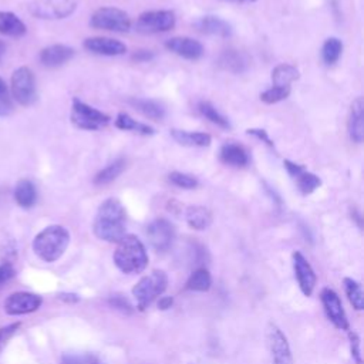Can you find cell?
I'll return each mask as SVG.
<instances>
[{
    "label": "cell",
    "mask_w": 364,
    "mask_h": 364,
    "mask_svg": "<svg viewBox=\"0 0 364 364\" xmlns=\"http://www.w3.org/2000/svg\"><path fill=\"white\" fill-rule=\"evenodd\" d=\"M125 222L127 213L124 205L115 198H108L98 206L92 230L98 239L118 243L127 235Z\"/></svg>",
    "instance_id": "6da1fadb"
},
{
    "label": "cell",
    "mask_w": 364,
    "mask_h": 364,
    "mask_svg": "<svg viewBox=\"0 0 364 364\" xmlns=\"http://www.w3.org/2000/svg\"><path fill=\"white\" fill-rule=\"evenodd\" d=\"M115 266L127 274H136L148 266V253L144 243L134 235H125L114 252Z\"/></svg>",
    "instance_id": "7a4b0ae2"
},
{
    "label": "cell",
    "mask_w": 364,
    "mask_h": 364,
    "mask_svg": "<svg viewBox=\"0 0 364 364\" xmlns=\"http://www.w3.org/2000/svg\"><path fill=\"white\" fill-rule=\"evenodd\" d=\"M70 232L61 225H51L43 229L33 240V250L41 260L51 263L58 260L67 250Z\"/></svg>",
    "instance_id": "3957f363"
},
{
    "label": "cell",
    "mask_w": 364,
    "mask_h": 364,
    "mask_svg": "<svg viewBox=\"0 0 364 364\" xmlns=\"http://www.w3.org/2000/svg\"><path fill=\"white\" fill-rule=\"evenodd\" d=\"M168 287V276L164 270H152L144 276L132 289V296L139 310H145Z\"/></svg>",
    "instance_id": "277c9868"
},
{
    "label": "cell",
    "mask_w": 364,
    "mask_h": 364,
    "mask_svg": "<svg viewBox=\"0 0 364 364\" xmlns=\"http://www.w3.org/2000/svg\"><path fill=\"white\" fill-rule=\"evenodd\" d=\"M70 118H71V122L77 128L85 129V131L101 129V128L107 127L109 122V117L107 114L82 102L78 98L73 100Z\"/></svg>",
    "instance_id": "5b68a950"
},
{
    "label": "cell",
    "mask_w": 364,
    "mask_h": 364,
    "mask_svg": "<svg viewBox=\"0 0 364 364\" xmlns=\"http://www.w3.org/2000/svg\"><path fill=\"white\" fill-rule=\"evenodd\" d=\"M11 97L23 107H28L37 100L36 78L28 67H18L10 80Z\"/></svg>",
    "instance_id": "8992f818"
},
{
    "label": "cell",
    "mask_w": 364,
    "mask_h": 364,
    "mask_svg": "<svg viewBox=\"0 0 364 364\" xmlns=\"http://www.w3.org/2000/svg\"><path fill=\"white\" fill-rule=\"evenodd\" d=\"M90 24L94 28L125 33L131 28V18L129 16L117 7H100L97 9L91 18Z\"/></svg>",
    "instance_id": "52a82bcc"
},
{
    "label": "cell",
    "mask_w": 364,
    "mask_h": 364,
    "mask_svg": "<svg viewBox=\"0 0 364 364\" xmlns=\"http://www.w3.org/2000/svg\"><path fill=\"white\" fill-rule=\"evenodd\" d=\"M28 11L41 20H60L71 16L77 9L75 0H33Z\"/></svg>",
    "instance_id": "ba28073f"
},
{
    "label": "cell",
    "mask_w": 364,
    "mask_h": 364,
    "mask_svg": "<svg viewBox=\"0 0 364 364\" xmlns=\"http://www.w3.org/2000/svg\"><path fill=\"white\" fill-rule=\"evenodd\" d=\"M176 17L171 10H149L138 16L135 21V28L144 34L164 33L175 27Z\"/></svg>",
    "instance_id": "9c48e42d"
},
{
    "label": "cell",
    "mask_w": 364,
    "mask_h": 364,
    "mask_svg": "<svg viewBox=\"0 0 364 364\" xmlns=\"http://www.w3.org/2000/svg\"><path fill=\"white\" fill-rule=\"evenodd\" d=\"M146 237L149 245L156 252H165L173 245L176 237V230H175V226L168 219L158 218V219H154L146 226Z\"/></svg>",
    "instance_id": "30bf717a"
},
{
    "label": "cell",
    "mask_w": 364,
    "mask_h": 364,
    "mask_svg": "<svg viewBox=\"0 0 364 364\" xmlns=\"http://www.w3.org/2000/svg\"><path fill=\"white\" fill-rule=\"evenodd\" d=\"M267 347L270 351L273 364H293V355L290 350V344L284 333L276 326L273 321L269 323L267 331Z\"/></svg>",
    "instance_id": "8fae6325"
},
{
    "label": "cell",
    "mask_w": 364,
    "mask_h": 364,
    "mask_svg": "<svg viewBox=\"0 0 364 364\" xmlns=\"http://www.w3.org/2000/svg\"><path fill=\"white\" fill-rule=\"evenodd\" d=\"M43 303L41 296L30 291H17L4 301V311L10 316H20L36 311Z\"/></svg>",
    "instance_id": "7c38bea8"
},
{
    "label": "cell",
    "mask_w": 364,
    "mask_h": 364,
    "mask_svg": "<svg viewBox=\"0 0 364 364\" xmlns=\"http://www.w3.org/2000/svg\"><path fill=\"white\" fill-rule=\"evenodd\" d=\"M321 303H323V309L324 313L327 316V318L340 330H348V320L346 316V311L343 309L341 300L338 297V294L330 289L326 287L321 291Z\"/></svg>",
    "instance_id": "4fadbf2b"
},
{
    "label": "cell",
    "mask_w": 364,
    "mask_h": 364,
    "mask_svg": "<svg viewBox=\"0 0 364 364\" xmlns=\"http://www.w3.org/2000/svg\"><path fill=\"white\" fill-rule=\"evenodd\" d=\"M284 168L287 171V173L290 175V178L293 179V182L296 183L297 189L303 193V195H310L311 192H314L320 185H321V179L309 172L303 165L291 162L289 159L284 161Z\"/></svg>",
    "instance_id": "5bb4252c"
},
{
    "label": "cell",
    "mask_w": 364,
    "mask_h": 364,
    "mask_svg": "<svg viewBox=\"0 0 364 364\" xmlns=\"http://www.w3.org/2000/svg\"><path fill=\"white\" fill-rule=\"evenodd\" d=\"M291 259H293L294 276L297 279L301 293L304 296H311L314 286H316V273H314L313 267L310 266L309 260L300 252H294Z\"/></svg>",
    "instance_id": "9a60e30c"
},
{
    "label": "cell",
    "mask_w": 364,
    "mask_h": 364,
    "mask_svg": "<svg viewBox=\"0 0 364 364\" xmlns=\"http://www.w3.org/2000/svg\"><path fill=\"white\" fill-rule=\"evenodd\" d=\"M84 48L90 53L98 54V55H122L127 53V46L115 38L111 37H88L84 40Z\"/></svg>",
    "instance_id": "2e32d148"
},
{
    "label": "cell",
    "mask_w": 364,
    "mask_h": 364,
    "mask_svg": "<svg viewBox=\"0 0 364 364\" xmlns=\"http://www.w3.org/2000/svg\"><path fill=\"white\" fill-rule=\"evenodd\" d=\"M165 47L173 54L186 60H199L203 55V46L191 37H172L166 40Z\"/></svg>",
    "instance_id": "e0dca14e"
},
{
    "label": "cell",
    "mask_w": 364,
    "mask_h": 364,
    "mask_svg": "<svg viewBox=\"0 0 364 364\" xmlns=\"http://www.w3.org/2000/svg\"><path fill=\"white\" fill-rule=\"evenodd\" d=\"M364 102L361 97H357L350 107L347 119V132L353 142L361 144L364 138Z\"/></svg>",
    "instance_id": "ac0fdd59"
},
{
    "label": "cell",
    "mask_w": 364,
    "mask_h": 364,
    "mask_svg": "<svg viewBox=\"0 0 364 364\" xmlns=\"http://www.w3.org/2000/svg\"><path fill=\"white\" fill-rule=\"evenodd\" d=\"M74 57V48L64 44H53L41 50L40 61L48 68L60 67Z\"/></svg>",
    "instance_id": "d6986e66"
},
{
    "label": "cell",
    "mask_w": 364,
    "mask_h": 364,
    "mask_svg": "<svg viewBox=\"0 0 364 364\" xmlns=\"http://www.w3.org/2000/svg\"><path fill=\"white\" fill-rule=\"evenodd\" d=\"M193 26L198 31L203 34L218 36V37H229L232 34V26L225 21L223 18H219L216 16H203L198 18Z\"/></svg>",
    "instance_id": "ffe728a7"
},
{
    "label": "cell",
    "mask_w": 364,
    "mask_h": 364,
    "mask_svg": "<svg viewBox=\"0 0 364 364\" xmlns=\"http://www.w3.org/2000/svg\"><path fill=\"white\" fill-rule=\"evenodd\" d=\"M219 159L225 165L242 168L249 164V154L240 144L236 142H226L220 146Z\"/></svg>",
    "instance_id": "44dd1931"
},
{
    "label": "cell",
    "mask_w": 364,
    "mask_h": 364,
    "mask_svg": "<svg viewBox=\"0 0 364 364\" xmlns=\"http://www.w3.org/2000/svg\"><path fill=\"white\" fill-rule=\"evenodd\" d=\"M14 200L23 209H30L37 202V189L30 179H20L14 186Z\"/></svg>",
    "instance_id": "7402d4cb"
},
{
    "label": "cell",
    "mask_w": 364,
    "mask_h": 364,
    "mask_svg": "<svg viewBox=\"0 0 364 364\" xmlns=\"http://www.w3.org/2000/svg\"><path fill=\"white\" fill-rule=\"evenodd\" d=\"M219 65L230 73H243L249 65V58L239 50H226L219 57Z\"/></svg>",
    "instance_id": "603a6c76"
},
{
    "label": "cell",
    "mask_w": 364,
    "mask_h": 364,
    "mask_svg": "<svg viewBox=\"0 0 364 364\" xmlns=\"http://www.w3.org/2000/svg\"><path fill=\"white\" fill-rule=\"evenodd\" d=\"M185 219H186V223L189 225V228H192L195 230H205L212 223V213L208 208L195 205V206L186 208Z\"/></svg>",
    "instance_id": "cb8c5ba5"
},
{
    "label": "cell",
    "mask_w": 364,
    "mask_h": 364,
    "mask_svg": "<svg viewBox=\"0 0 364 364\" xmlns=\"http://www.w3.org/2000/svg\"><path fill=\"white\" fill-rule=\"evenodd\" d=\"M27 31L26 24L11 11H0V34L21 37Z\"/></svg>",
    "instance_id": "d4e9b609"
},
{
    "label": "cell",
    "mask_w": 364,
    "mask_h": 364,
    "mask_svg": "<svg viewBox=\"0 0 364 364\" xmlns=\"http://www.w3.org/2000/svg\"><path fill=\"white\" fill-rule=\"evenodd\" d=\"M172 138L183 145V146H209L210 145V135L205 132H189L183 129H172Z\"/></svg>",
    "instance_id": "484cf974"
},
{
    "label": "cell",
    "mask_w": 364,
    "mask_h": 364,
    "mask_svg": "<svg viewBox=\"0 0 364 364\" xmlns=\"http://www.w3.org/2000/svg\"><path fill=\"white\" fill-rule=\"evenodd\" d=\"M128 102L141 114H144L145 117L159 121L165 117V108L154 100H146V98H129Z\"/></svg>",
    "instance_id": "4316f807"
},
{
    "label": "cell",
    "mask_w": 364,
    "mask_h": 364,
    "mask_svg": "<svg viewBox=\"0 0 364 364\" xmlns=\"http://www.w3.org/2000/svg\"><path fill=\"white\" fill-rule=\"evenodd\" d=\"M115 127L118 129H122V131H131V132H135V134H139V135H154L155 134V129L144 122H139L136 119H134L131 115L125 114V112H119L115 118Z\"/></svg>",
    "instance_id": "83f0119b"
},
{
    "label": "cell",
    "mask_w": 364,
    "mask_h": 364,
    "mask_svg": "<svg viewBox=\"0 0 364 364\" xmlns=\"http://www.w3.org/2000/svg\"><path fill=\"white\" fill-rule=\"evenodd\" d=\"M127 162L124 158H118L114 162H111L109 165H107L104 169H101L95 176H94V183L97 186H102V185H108L112 181H115L125 169Z\"/></svg>",
    "instance_id": "f1b7e54d"
},
{
    "label": "cell",
    "mask_w": 364,
    "mask_h": 364,
    "mask_svg": "<svg viewBox=\"0 0 364 364\" xmlns=\"http://www.w3.org/2000/svg\"><path fill=\"white\" fill-rule=\"evenodd\" d=\"M300 77L299 70L291 64H279L272 71V81L273 85L279 87H290L293 81H296Z\"/></svg>",
    "instance_id": "f546056e"
},
{
    "label": "cell",
    "mask_w": 364,
    "mask_h": 364,
    "mask_svg": "<svg viewBox=\"0 0 364 364\" xmlns=\"http://www.w3.org/2000/svg\"><path fill=\"white\" fill-rule=\"evenodd\" d=\"M212 284V276L210 273L200 267L196 269L188 279L186 282V289L192 290V291H208L210 289Z\"/></svg>",
    "instance_id": "4dcf8cb0"
},
{
    "label": "cell",
    "mask_w": 364,
    "mask_h": 364,
    "mask_svg": "<svg viewBox=\"0 0 364 364\" xmlns=\"http://www.w3.org/2000/svg\"><path fill=\"white\" fill-rule=\"evenodd\" d=\"M343 283H344L346 294H347L350 303L353 304V307L355 310H363L364 309V293H363L361 284L351 277H344Z\"/></svg>",
    "instance_id": "1f68e13d"
},
{
    "label": "cell",
    "mask_w": 364,
    "mask_h": 364,
    "mask_svg": "<svg viewBox=\"0 0 364 364\" xmlns=\"http://www.w3.org/2000/svg\"><path fill=\"white\" fill-rule=\"evenodd\" d=\"M341 51H343L341 40H338L337 37H330L324 41L321 47V58L327 65H331L340 58Z\"/></svg>",
    "instance_id": "d6a6232c"
},
{
    "label": "cell",
    "mask_w": 364,
    "mask_h": 364,
    "mask_svg": "<svg viewBox=\"0 0 364 364\" xmlns=\"http://www.w3.org/2000/svg\"><path fill=\"white\" fill-rule=\"evenodd\" d=\"M198 111L206 118V119H209L212 124H215V125H218V127H220V128H229L230 127V124H229V121H228V118L226 117H223L210 102H208V101H200L199 104H198Z\"/></svg>",
    "instance_id": "836d02e7"
},
{
    "label": "cell",
    "mask_w": 364,
    "mask_h": 364,
    "mask_svg": "<svg viewBox=\"0 0 364 364\" xmlns=\"http://www.w3.org/2000/svg\"><path fill=\"white\" fill-rule=\"evenodd\" d=\"M291 91V87H279V85H272L270 88H267L266 91H263L260 94V100L264 104H276L280 102L283 100H286L289 97Z\"/></svg>",
    "instance_id": "e575fe53"
},
{
    "label": "cell",
    "mask_w": 364,
    "mask_h": 364,
    "mask_svg": "<svg viewBox=\"0 0 364 364\" xmlns=\"http://www.w3.org/2000/svg\"><path fill=\"white\" fill-rule=\"evenodd\" d=\"M168 179L172 185L178 186V188H182V189H195L199 182L195 176L189 175V173H183V172H178V171H173L168 175Z\"/></svg>",
    "instance_id": "d590c367"
},
{
    "label": "cell",
    "mask_w": 364,
    "mask_h": 364,
    "mask_svg": "<svg viewBox=\"0 0 364 364\" xmlns=\"http://www.w3.org/2000/svg\"><path fill=\"white\" fill-rule=\"evenodd\" d=\"M13 100L6 81L0 77V117H9L13 112Z\"/></svg>",
    "instance_id": "8d00e7d4"
},
{
    "label": "cell",
    "mask_w": 364,
    "mask_h": 364,
    "mask_svg": "<svg viewBox=\"0 0 364 364\" xmlns=\"http://www.w3.org/2000/svg\"><path fill=\"white\" fill-rule=\"evenodd\" d=\"M60 364H102V361L94 354L81 353V354H65L61 358Z\"/></svg>",
    "instance_id": "74e56055"
},
{
    "label": "cell",
    "mask_w": 364,
    "mask_h": 364,
    "mask_svg": "<svg viewBox=\"0 0 364 364\" xmlns=\"http://www.w3.org/2000/svg\"><path fill=\"white\" fill-rule=\"evenodd\" d=\"M350 338V351L355 364H361V348H360V337L355 331H348Z\"/></svg>",
    "instance_id": "f35d334b"
},
{
    "label": "cell",
    "mask_w": 364,
    "mask_h": 364,
    "mask_svg": "<svg viewBox=\"0 0 364 364\" xmlns=\"http://www.w3.org/2000/svg\"><path fill=\"white\" fill-rule=\"evenodd\" d=\"M18 328H20V323H11L0 328V353L4 348V346L9 343V340L17 333Z\"/></svg>",
    "instance_id": "ab89813d"
},
{
    "label": "cell",
    "mask_w": 364,
    "mask_h": 364,
    "mask_svg": "<svg viewBox=\"0 0 364 364\" xmlns=\"http://www.w3.org/2000/svg\"><path fill=\"white\" fill-rule=\"evenodd\" d=\"M14 274H16V270H14V267H13L11 263H9V262L1 263V264H0V289H1L10 279H13Z\"/></svg>",
    "instance_id": "60d3db41"
},
{
    "label": "cell",
    "mask_w": 364,
    "mask_h": 364,
    "mask_svg": "<svg viewBox=\"0 0 364 364\" xmlns=\"http://www.w3.org/2000/svg\"><path fill=\"white\" fill-rule=\"evenodd\" d=\"M247 134L249 135H253V136H256L257 139H260V141H263L266 145H269L270 148H273L274 146V144H273V141L269 138V135H267V132L264 131V129H256V128H252V129H247Z\"/></svg>",
    "instance_id": "b9f144b4"
},
{
    "label": "cell",
    "mask_w": 364,
    "mask_h": 364,
    "mask_svg": "<svg viewBox=\"0 0 364 364\" xmlns=\"http://www.w3.org/2000/svg\"><path fill=\"white\" fill-rule=\"evenodd\" d=\"M172 303H173L172 297H161L159 301H158V307L161 310H166V309H169L172 306Z\"/></svg>",
    "instance_id": "7bdbcfd3"
},
{
    "label": "cell",
    "mask_w": 364,
    "mask_h": 364,
    "mask_svg": "<svg viewBox=\"0 0 364 364\" xmlns=\"http://www.w3.org/2000/svg\"><path fill=\"white\" fill-rule=\"evenodd\" d=\"M151 57H152V54H151V53H146L145 50H141L138 54L134 55V58L138 60V61H141V60H149Z\"/></svg>",
    "instance_id": "ee69618b"
},
{
    "label": "cell",
    "mask_w": 364,
    "mask_h": 364,
    "mask_svg": "<svg viewBox=\"0 0 364 364\" xmlns=\"http://www.w3.org/2000/svg\"><path fill=\"white\" fill-rule=\"evenodd\" d=\"M6 54V44L0 40V60L3 58V55Z\"/></svg>",
    "instance_id": "f6af8a7d"
},
{
    "label": "cell",
    "mask_w": 364,
    "mask_h": 364,
    "mask_svg": "<svg viewBox=\"0 0 364 364\" xmlns=\"http://www.w3.org/2000/svg\"><path fill=\"white\" fill-rule=\"evenodd\" d=\"M226 1H236V3H253L256 0H226Z\"/></svg>",
    "instance_id": "bcb514c9"
}]
</instances>
